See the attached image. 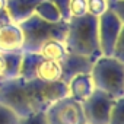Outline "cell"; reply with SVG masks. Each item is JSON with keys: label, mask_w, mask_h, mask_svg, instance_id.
Here are the masks:
<instances>
[{"label": "cell", "mask_w": 124, "mask_h": 124, "mask_svg": "<svg viewBox=\"0 0 124 124\" xmlns=\"http://www.w3.org/2000/svg\"><path fill=\"white\" fill-rule=\"evenodd\" d=\"M67 95L64 82H39L15 78L0 83V102L19 118L45 111L53 102Z\"/></svg>", "instance_id": "cell-1"}, {"label": "cell", "mask_w": 124, "mask_h": 124, "mask_svg": "<svg viewBox=\"0 0 124 124\" xmlns=\"http://www.w3.org/2000/svg\"><path fill=\"white\" fill-rule=\"evenodd\" d=\"M64 44L67 53L85 55L92 60L101 57L102 54L98 41V18L92 15L70 18L67 21Z\"/></svg>", "instance_id": "cell-2"}, {"label": "cell", "mask_w": 124, "mask_h": 124, "mask_svg": "<svg viewBox=\"0 0 124 124\" xmlns=\"http://www.w3.org/2000/svg\"><path fill=\"white\" fill-rule=\"evenodd\" d=\"M91 78L95 89L114 99L124 98V61L111 55H101L93 61Z\"/></svg>", "instance_id": "cell-3"}, {"label": "cell", "mask_w": 124, "mask_h": 124, "mask_svg": "<svg viewBox=\"0 0 124 124\" xmlns=\"http://www.w3.org/2000/svg\"><path fill=\"white\" fill-rule=\"evenodd\" d=\"M23 34L22 53H37L39 47L48 39L64 41L67 32V22H48L41 19L38 15H31L28 19L19 23Z\"/></svg>", "instance_id": "cell-4"}, {"label": "cell", "mask_w": 124, "mask_h": 124, "mask_svg": "<svg viewBox=\"0 0 124 124\" xmlns=\"http://www.w3.org/2000/svg\"><path fill=\"white\" fill-rule=\"evenodd\" d=\"M61 63L41 57L38 53H22L19 76L23 80L61 82Z\"/></svg>", "instance_id": "cell-5"}, {"label": "cell", "mask_w": 124, "mask_h": 124, "mask_svg": "<svg viewBox=\"0 0 124 124\" xmlns=\"http://www.w3.org/2000/svg\"><path fill=\"white\" fill-rule=\"evenodd\" d=\"M44 112L47 124H86L82 102L69 95L53 102Z\"/></svg>", "instance_id": "cell-6"}, {"label": "cell", "mask_w": 124, "mask_h": 124, "mask_svg": "<svg viewBox=\"0 0 124 124\" xmlns=\"http://www.w3.org/2000/svg\"><path fill=\"white\" fill-rule=\"evenodd\" d=\"M124 31V21L109 9L98 16V41L102 55H111L118 35Z\"/></svg>", "instance_id": "cell-7"}, {"label": "cell", "mask_w": 124, "mask_h": 124, "mask_svg": "<svg viewBox=\"0 0 124 124\" xmlns=\"http://www.w3.org/2000/svg\"><path fill=\"white\" fill-rule=\"evenodd\" d=\"M115 99L98 89H95L83 102L82 109L86 124H108L109 112Z\"/></svg>", "instance_id": "cell-8"}, {"label": "cell", "mask_w": 124, "mask_h": 124, "mask_svg": "<svg viewBox=\"0 0 124 124\" xmlns=\"http://www.w3.org/2000/svg\"><path fill=\"white\" fill-rule=\"evenodd\" d=\"M93 61L89 57L67 53L64 58L60 61L61 63V70H63V76H61V82L67 83L72 78L80 73H91V69L93 66Z\"/></svg>", "instance_id": "cell-9"}, {"label": "cell", "mask_w": 124, "mask_h": 124, "mask_svg": "<svg viewBox=\"0 0 124 124\" xmlns=\"http://www.w3.org/2000/svg\"><path fill=\"white\" fill-rule=\"evenodd\" d=\"M23 34L19 23L8 22L0 25V51L3 53H22Z\"/></svg>", "instance_id": "cell-10"}, {"label": "cell", "mask_w": 124, "mask_h": 124, "mask_svg": "<svg viewBox=\"0 0 124 124\" xmlns=\"http://www.w3.org/2000/svg\"><path fill=\"white\" fill-rule=\"evenodd\" d=\"M42 0H6V9L10 22L21 23L34 15L35 8Z\"/></svg>", "instance_id": "cell-11"}, {"label": "cell", "mask_w": 124, "mask_h": 124, "mask_svg": "<svg viewBox=\"0 0 124 124\" xmlns=\"http://www.w3.org/2000/svg\"><path fill=\"white\" fill-rule=\"evenodd\" d=\"M66 85H67V95L72 96V98H75L79 102H83L95 91V86H93L91 73L76 75Z\"/></svg>", "instance_id": "cell-12"}, {"label": "cell", "mask_w": 124, "mask_h": 124, "mask_svg": "<svg viewBox=\"0 0 124 124\" xmlns=\"http://www.w3.org/2000/svg\"><path fill=\"white\" fill-rule=\"evenodd\" d=\"M22 53H3L0 51V83L19 76Z\"/></svg>", "instance_id": "cell-13"}, {"label": "cell", "mask_w": 124, "mask_h": 124, "mask_svg": "<svg viewBox=\"0 0 124 124\" xmlns=\"http://www.w3.org/2000/svg\"><path fill=\"white\" fill-rule=\"evenodd\" d=\"M41 57L48 58V60H54V61H61L64 58V55L67 54L66 50V44L64 41H60V39H48L45 41L39 50L37 51Z\"/></svg>", "instance_id": "cell-14"}, {"label": "cell", "mask_w": 124, "mask_h": 124, "mask_svg": "<svg viewBox=\"0 0 124 124\" xmlns=\"http://www.w3.org/2000/svg\"><path fill=\"white\" fill-rule=\"evenodd\" d=\"M35 15H38L41 19L48 21V22H58L63 21L61 19V13L60 10L55 8V5L50 0H42L41 3H38V6L35 8Z\"/></svg>", "instance_id": "cell-15"}, {"label": "cell", "mask_w": 124, "mask_h": 124, "mask_svg": "<svg viewBox=\"0 0 124 124\" xmlns=\"http://www.w3.org/2000/svg\"><path fill=\"white\" fill-rule=\"evenodd\" d=\"M108 124H124V98L115 99L109 112Z\"/></svg>", "instance_id": "cell-16"}, {"label": "cell", "mask_w": 124, "mask_h": 124, "mask_svg": "<svg viewBox=\"0 0 124 124\" xmlns=\"http://www.w3.org/2000/svg\"><path fill=\"white\" fill-rule=\"evenodd\" d=\"M70 18H80L88 15V0H70Z\"/></svg>", "instance_id": "cell-17"}, {"label": "cell", "mask_w": 124, "mask_h": 124, "mask_svg": "<svg viewBox=\"0 0 124 124\" xmlns=\"http://www.w3.org/2000/svg\"><path fill=\"white\" fill-rule=\"evenodd\" d=\"M108 10V0H88V15L95 18Z\"/></svg>", "instance_id": "cell-18"}, {"label": "cell", "mask_w": 124, "mask_h": 124, "mask_svg": "<svg viewBox=\"0 0 124 124\" xmlns=\"http://www.w3.org/2000/svg\"><path fill=\"white\" fill-rule=\"evenodd\" d=\"M21 118L6 105L0 102V124H19Z\"/></svg>", "instance_id": "cell-19"}, {"label": "cell", "mask_w": 124, "mask_h": 124, "mask_svg": "<svg viewBox=\"0 0 124 124\" xmlns=\"http://www.w3.org/2000/svg\"><path fill=\"white\" fill-rule=\"evenodd\" d=\"M111 57L120 60V61H124V31L118 35L115 44H114V48H112V54Z\"/></svg>", "instance_id": "cell-20"}, {"label": "cell", "mask_w": 124, "mask_h": 124, "mask_svg": "<svg viewBox=\"0 0 124 124\" xmlns=\"http://www.w3.org/2000/svg\"><path fill=\"white\" fill-rule=\"evenodd\" d=\"M19 124H47L45 112H44V111H41V112H34V114H31L29 117L21 118Z\"/></svg>", "instance_id": "cell-21"}, {"label": "cell", "mask_w": 124, "mask_h": 124, "mask_svg": "<svg viewBox=\"0 0 124 124\" xmlns=\"http://www.w3.org/2000/svg\"><path fill=\"white\" fill-rule=\"evenodd\" d=\"M55 5V8L60 10L61 13V19L63 21H69L70 19V12H69V5H70V0H50Z\"/></svg>", "instance_id": "cell-22"}, {"label": "cell", "mask_w": 124, "mask_h": 124, "mask_svg": "<svg viewBox=\"0 0 124 124\" xmlns=\"http://www.w3.org/2000/svg\"><path fill=\"white\" fill-rule=\"evenodd\" d=\"M108 9L124 21V0H108Z\"/></svg>", "instance_id": "cell-23"}, {"label": "cell", "mask_w": 124, "mask_h": 124, "mask_svg": "<svg viewBox=\"0 0 124 124\" xmlns=\"http://www.w3.org/2000/svg\"><path fill=\"white\" fill-rule=\"evenodd\" d=\"M10 22L9 15H8V9H6V0H0V25Z\"/></svg>", "instance_id": "cell-24"}]
</instances>
